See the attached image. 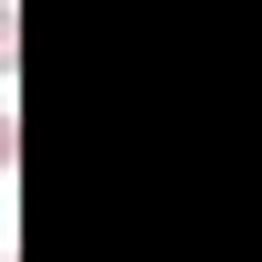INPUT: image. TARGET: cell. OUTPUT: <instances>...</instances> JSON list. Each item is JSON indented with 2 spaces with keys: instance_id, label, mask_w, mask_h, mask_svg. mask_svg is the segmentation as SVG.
Wrapping results in <instances>:
<instances>
[{
  "instance_id": "1",
  "label": "cell",
  "mask_w": 262,
  "mask_h": 262,
  "mask_svg": "<svg viewBox=\"0 0 262 262\" xmlns=\"http://www.w3.org/2000/svg\"><path fill=\"white\" fill-rule=\"evenodd\" d=\"M11 74H21V11L0 0V84H11Z\"/></svg>"
},
{
  "instance_id": "2",
  "label": "cell",
  "mask_w": 262,
  "mask_h": 262,
  "mask_svg": "<svg viewBox=\"0 0 262 262\" xmlns=\"http://www.w3.org/2000/svg\"><path fill=\"white\" fill-rule=\"evenodd\" d=\"M11 158H21V116H0V179H11Z\"/></svg>"
},
{
  "instance_id": "3",
  "label": "cell",
  "mask_w": 262,
  "mask_h": 262,
  "mask_svg": "<svg viewBox=\"0 0 262 262\" xmlns=\"http://www.w3.org/2000/svg\"><path fill=\"white\" fill-rule=\"evenodd\" d=\"M0 262H11V252H0Z\"/></svg>"
}]
</instances>
